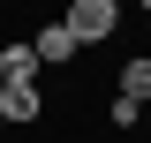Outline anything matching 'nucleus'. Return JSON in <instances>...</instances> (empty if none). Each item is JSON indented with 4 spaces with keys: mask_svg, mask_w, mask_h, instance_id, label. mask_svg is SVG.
Segmentation results:
<instances>
[{
    "mask_svg": "<svg viewBox=\"0 0 151 143\" xmlns=\"http://www.w3.org/2000/svg\"><path fill=\"white\" fill-rule=\"evenodd\" d=\"M60 23L76 30V45H106V38L121 30V0H68Z\"/></svg>",
    "mask_w": 151,
    "mask_h": 143,
    "instance_id": "1",
    "label": "nucleus"
},
{
    "mask_svg": "<svg viewBox=\"0 0 151 143\" xmlns=\"http://www.w3.org/2000/svg\"><path fill=\"white\" fill-rule=\"evenodd\" d=\"M30 53H38V68H60V60H76L83 45H76L68 23H45V30H30Z\"/></svg>",
    "mask_w": 151,
    "mask_h": 143,
    "instance_id": "2",
    "label": "nucleus"
},
{
    "mask_svg": "<svg viewBox=\"0 0 151 143\" xmlns=\"http://www.w3.org/2000/svg\"><path fill=\"white\" fill-rule=\"evenodd\" d=\"M38 113H45V90L38 83H8L0 90V121H38Z\"/></svg>",
    "mask_w": 151,
    "mask_h": 143,
    "instance_id": "3",
    "label": "nucleus"
},
{
    "mask_svg": "<svg viewBox=\"0 0 151 143\" xmlns=\"http://www.w3.org/2000/svg\"><path fill=\"white\" fill-rule=\"evenodd\" d=\"M0 83H38V53H30V38L0 45Z\"/></svg>",
    "mask_w": 151,
    "mask_h": 143,
    "instance_id": "4",
    "label": "nucleus"
},
{
    "mask_svg": "<svg viewBox=\"0 0 151 143\" xmlns=\"http://www.w3.org/2000/svg\"><path fill=\"white\" fill-rule=\"evenodd\" d=\"M121 98H136V106L151 98V60H144V53H136V60H121Z\"/></svg>",
    "mask_w": 151,
    "mask_h": 143,
    "instance_id": "5",
    "label": "nucleus"
},
{
    "mask_svg": "<svg viewBox=\"0 0 151 143\" xmlns=\"http://www.w3.org/2000/svg\"><path fill=\"white\" fill-rule=\"evenodd\" d=\"M106 121H113V128H136V121H144V106H136V98H121V90H113V106H106Z\"/></svg>",
    "mask_w": 151,
    "mask_h": 143,
    "instance_id": "6",
    "label": "nucleus"
},
{
    "mask_svg": "<svg viewBox=\"0 0 151 143\" xmlns=\"http://www.w3.org/2000/svg\"><path fill=\"white\" fill-rule=\"evenodd\" d=\"M0 90H8V83H0Z\"/></svg>",
    "mask_w": 151,
    "mask_h": 143,
    "instance_id": "7",
    "label": "nucleus"
}]
</instances>
